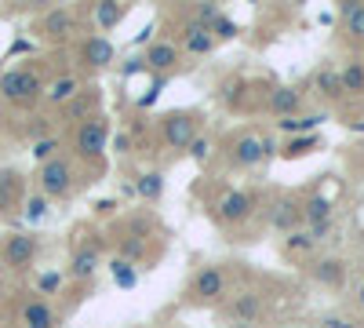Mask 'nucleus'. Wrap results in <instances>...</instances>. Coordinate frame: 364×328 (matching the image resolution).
I'll use <instances>...</instances> for the list:
<instances>
[{
	"label": "nucleus",
	"instance_id": "nucleus-31",
	"mask_svg": "<svg viewBox=\"0 0 364 328\" xmlns=\"http://www.w3.org/2000/svg\"><path fill=\"white\" fill-rule=\"evenodd\" d=\"M44 216H48V197H44V194L29 197V201H26V219H29V223H41Z\"/></svg>",
	"mask_w": 364,
	"mask_h": 328
},
{
	"label": "nucleus",
	"instance_id": "nucleus-5",
	"mask_svg": "<svg viewBox=\"0 0 364 328\" xmlns=\"http://www.w3.org/2000/svg\"><path fill=\"white\" fill-rule=\"evenodd\" d=\"M161 135L171 150H190L193 139L200 135V117L197 113H186V110H175L161 121Z\"/></svg>",
	"mask_w": 364,
	"mask_h": 328
},
{
	"label": "nucleus",
	"instance_id": "nucleus-23",
	"mask_svg": "<svg viewBox=\"0 0 364 328\" xmlns=\"http://www.w3.org/2000/svg\"><path fill=\"white\" fill-rule=\"evenodd\" d=\"M314 88H317V95H324V99H339V95H343V80H339V70L321 66V70L314 73Z\"/></svg>",
	"mask_w": 364,
	"mask_h": 328
},
{
	"label": "nucleus",
	"instance_id": "nucleus-28",
	"mask_svg": "<svg viewBox=\"0 0 364 328\" xmlns=\"http://www.w3.org/2000/svg\"><path fill=\"white\" fill-rule=\"evenodd\" d=\"M317 146H321V139H317V135H295V139L284 146V157H288V161H295V157H302V154H314Z\"/></svg>",
	"mask_w": 364,
	"mask_h": 328
},
{
	"label": "nucleus",
	"instance_id": "nucleus-29",
	"mask_svg": "<svg viewBox=\"0 0 364 328\" xmlns=\"http://www.w3.org/2000/svg\"><path fill=\"white\" fill-rule=\"evenodd\" d=\"M113 277H117V285L120 288H135V281H139V274H135V266L128 263V259H113Z\"/></svg>",
	"mask_w": 364,
	"mask_h": 328
},
{
	"label": "nucleus",
	"instance_id": "nucleus-14",
	"mask_svg": "<svg viewBox=\"0 0 364 328\" xmlns=\"http://www.w3.org/2000/svg\"><path fill=\"white\" fill-rule=\"evenodd\" d=\"M269 226L281 230V233H295L302 226V204L284 197V201H273V212H269Z\"/></svg>",
	"mask_w": 364,
	"mask_h": 328
},
{
	"label": "nucleus",
	"instance_id": "nucleus-13",
	"mask_svg": "<svg viewBox=\"0 0 364 328\" xmlns=\"http://www.w3.org/2000/svg\"><path fill=\"white\" fill-rule=\"evenodd\" d=\"M99 263H102L99 245H80V248H73V259H70V277H77V281H91V277L99 274Z\"/></svg>",
	"mask_w": 364,
	"mask_h": 328
},
{
	"label": "nucleus",
	"instance_id": "nucleus-33",
	"mask_svg": "<svg viewBox=\"0 0 364 328\" xmlns=\"http://www.w3.org/2000/svg\"><path fill=\"white\" fill-rule=\"evenodd\" d=\"M208 29H211V37H215V41H233V37H237V26H233L226 15H219V18L211 22Z\"/></svg>",
	"mask_w": 364,
	"mask_h": 328
},
{
	"label": "nucleus",
	"instance_id": "nucleus-36",
	"mask_svg": "<svg viewBox=\"0 0 364 328\" xmlns=\"http://www.w3.org/2000/svg\"><path fill=\"white\" fill-rule=\"evenodd\" d=\"M321 328H357L350 317H339V314H328L324 321H321Z\"/></svg>",
	"mask_w": 364,
	"mask_h": 328
},
{
	"label": "nucleus",
	"instance_id": "nucleus-7",
	"mask_svg": "<svg viewBox=\"0 0 364 328\" xmlns=\"http://www.w3.org/2000/svg\"><path fill=\"white\" fill-rule=\"evenodd\" d=\"M77 29H80L77 11H70V8H51V11L41 15V22H37V37L58 44V41H73Z\"/></svg>",
	"mask_w": 364,
	"mask_h": 328
},
{
	"label": "nucleus",
	"instance_id": "nucleus-6",
	"mask_svg": "<svg viewBox=\"0 0 364 328\" xmlns=\"http://www.w3.org/2000/svg\"><path fill=\"white\" fill-rule=\"evenodd\" d=\"M230 157H233L237 168H259L262 161L273 157V146L259 132H240L233 139V146H230Z\"/></svg>",
	"mask_w": 364,
	"mask_h": 328
},
{
	"label": "nucleus",
	"instance_id": "nucleus-19",
	"mask_svg": "<svg viewBox=\"0 0 364 328\" xmlns=\"http://www.w3.org/2000/svg\"><path fill=\"white\" fill-rule=\"evenodd\" d=\"M314 277L328 288H343L346 285V263L343 259H321V263H314Z\"/></svg>",
	"mask_w": 364,
	"mask_h": 328
},
{
	"label": "nucleus",
	"instance_id": "nucleus-25",
	"mask_svg": "<svg viewBox=\"0 0 364 328\" xmlns=\"http://www.w3.org/2000/svg\"><path fill=\"white\" fill-rule=\"evenodd\" d=\"M321 121H324V113H299V117H288V121H277V125L288 135H310Z\"/></svg>",
	"mask_w": 364,
	"mask_h": 328
},
{
	"label": "nucleus",
	"instance_id": "nucleus-24",
	"mask_svg": "<svg viewBox=\"0 0 364 328\" xmlns=\"http://www.w3.org/2000/svg\"><path fill=\"white\" fill-rule=\"evenodd\" d=\"M339 80H343V95H364V63L353 58L339 70Z\"/></svg>",
	"mask_w": 364,
	"mask_h": 328
},
{
	"label": "nucleus",
	"instance_id": "nucleus-22",
	"mask_svg": "<svg viewBox=\"0 0 364 328\" xmlns=\"http://www.w3.org/2000/svg\"><path fill=\"white\" fill-rule=\"evenodd\" d=\"M339 11H343V26H346L350 41H364V4L360 0H346V4H339Z\"/></svg>",
	"mask_w": 364,
	"mask_h": 328
},
{
	"label": "nucleus",
	"instance_id": "nucleus-9",
	"mask_svg": "<svg viewBox=\"0 0 364 328\" xmlns=\"http://www.w3.org/2000/svg\"><path fill=\"white\" fill-rule=\"evenodd\" d=\"M252 212H255V194H248V190H226L223 201H219V219L226 226L245 223Z\"/></svg>",
	"mask_w": 364,
	"mask_h": 328
},
{
	"label": "nucleus",
	"instance_id": "nucleus-3",
	"mask_svg": "<svg viewBox=\"0 0 364 328\" xmlns=\"http://www.w3.org/2000/svg\"><path fill=\"white\" fill-rule=\"evenodd\" d=\"M230 292V277L223 266H200V270L193 274L190 288H186V303H197V307H208V303H219L223 295Z\"/></svg>",
	"mask_w": 364,
	"mask_h": 328
},
{
	"label": "nucleus",
	"instance_id": "nucleus-30",
	"mask_svg": "<svg viewBox=\"0 0 364 328\" xmlns=\"http://www.w3.org/2000/svg\"><path fill=\"white\" fill-rule=\"evenodd\" d=\"M284 248H288V252H310V248H314L310 230H295V233H288V237H284Z\"/></svg>",
	"mask_w": 364,
	"mask_h": 328
},
{
	"label": "nucleus",
	"instance_id": "nucleus-11",
	"mask_svg": "<svg viewBox=\"0 0 364 328\" xmlns=\"http://www.w3.org/2000/svg\"><path fill=\"white\" fill-rule=\"evenodd\" d=\"M262 314H266L262 295H255V292H240V295H233V300H230V317H233V324H259Z\"/></svg>",
	"mask_w": 364,
	"mask_h": 328
},
{
	"label": "nucleus",
	"instance_id": "nucleus-12",
	"mask_svg": "<svg viewBox=\"0 0 364 328\" xmlns=\"http://www.w3.org/2000/svg\"><path fill=\"white\" fill-rule=\"evenodd\" d=\"M113 58H117V51H113V44H109L106 37H87V41H80V63H84L87 70H106Z\"/></svg>",
	"mask_w": 364,
	"mask_h": 328
},
{
	"label": "nucleus",
	"instance_id": "nucleus-37",
	"mask_svg": "<svg viewBox=\"0 0 364 328\" xmlns=\"http://www.w3.org/2000/svg\"><path fill=\"white\" fill-rule=\"evenodd\" d=\"M357 307H360V310H364V281H360V285H357Z\"/></svg>",
	"mask_w": 364,
	"mask_h": 328
},
{
	"label": "nucleus",
	"instance_id": "nucleus-8",
	"mask_svg": "<svg viewBox=\"0 0 364 328\" xmlns=\"http://www.w3.org/2000/svg\"><path fill=\"white\" fill-rule=\"evenodd\" d=\"M37 252H41V241L33 233H11V237H4L0 259H4V266H11V270H26V266H33Z\"/></svg>",
	"mask_w": 364,
	"mask_h": 328
},
{
	"label": "nucleus",
	"instance_id": "nucleus-10",
	"mask_svg": "<svg viewBox=\"0 0 364 328\" xmlns=\"http://www.w3.org/2000/svg\"><path fill=\"white\" fill-rule=\"evenodd\" d=\"M266 110H269L273 117H281V121H288V117H299V110H302V92H299V88H291V84L273 88L269 99H266Z\"/></svg>",
	"mask_w": 364,
	"mask_h": 328
},
{
	"label": "nucleus",
	"instance_id": "nucleus-16",
	"mask_svg": "<svg viewBox=\"0 0 364 328\" xmlns=\"http://www.w3.org/2000/svg\"><path fill=\"white\" fill-rule=\"evenodd\" d=\"M22 201V171L4 168L0 171V216H8L11 208H18Z\"/></svg>",
	"mask_w": 364,
	"mask_h": 328
},
{
	"label": "nucleus",
	"instance_id": "nucleus-27",
	"mask_svg": "<svg viewBox=\"0 0 364 328\" xmlns=\"http://www.w3.org/2000/svg\"><path fill=\"white\" fill-rule=\"evenodd\" d=\"M135 194H139L142 201H157V197L164 194V175H161V171L139 175V179H135Z\"/></svg>",
	"mask_w": 364,
	"mask_h": 328
},
{
	"label": "nucleus",
	"instance_id": "nucleus-20",
	"mask_svg": "<svg viewBox=\"0 0 364 328\" xmlns=\"http://www.w3.org/2000/svg\"><path fill=\"white\" fill-rule=\"evenodd\" d=\"M95 26L102 29V33H109V29H117L120 22H124L128 15V4H120V0H109V4H95Z\"/></svg>",
	"mask_w": 364,
	"mask_h": 328
},
{
	"label": "nucleus",
	"instance_id": "nucleus-34",
	"mask_svg": "<svg viewBox=\"0 0 364 328\" xmlns=\"http://www.w3.org/2000/svg\"><path fill=\"white\" fill-rule=\"evenodd\" d=\"M211 150H215V146H211V139H208V135H197V139H193V146H190V154H193V161H197V164H204V161L211 157Z\"/></svg>",
	"mask_w": 364,
	"mask_h": 328
},
{
	"label": "nucleus",
	"instance_id": "nucleus-32",
	"mask_svg": "<svg viewBox=\"0 0 364 328\" xmlns=\"http://www.w3.org/2000/svg\"><path fill=\"white\" fill-rule=\"evenodd\" d=\"M33 157H37L41 164L51 161V157H58V139H51V135H48V139H37V142H33Z\"/></svg>",
	"mask_w": 364,
	"mask_h": 328
},
{
	"label": "nucleus",
	"instance_id": "nucleus-18",
	"mask_svg": "<svg viewBox=\"0 0 364 328\" xmlns=\"http://www.w3.org/2000/svg\"><path fill=\"white\" fill-rule=\"evenodd\" d=\"M80 95V77H58V80H51L48 88H44V99L51 102V106H66V102H73Z\"/></svg>",
	"mask_w": 364,
	"mask_h": 328
},
{
	"label": "nucleus",
	"instance_id": "nucleus-17",
	"mask_svg": "<svg viewBox=\"0 0 364 328\" xmlns=\"http://www.w3.org/2000/svg\"><path fill=\"white\" fill-rule=\"evenodd\" d=\"M182 44H186V51H193V55H208L219 41L211 37V29H208L204 22H193V18H190L186 26H182Z\"/></svg>",
	"mask_w": 364,
	"mask_h": 328
},
{
	"label": "nucleus",
	"instance_id": "nucleus-35",
	"mask_svg": "<svg viewBox=\"0 0 364 328\" xmlns=\"http://www.w3.org/2000/svg\"><path fill=\"white\" fill-rule=\"evenodd\" d=\"M58 285H63V277H58V274H44V277L37 281V288H41L44 295H55V292H58Z\"/></svg>",
	"mask_w": 364,
	"mask_h": 328
},
{
	"label": "nucleus",
	"instance_id": "nucleus-1",
	"mask_svg": "<svg viewBox=\"0 0 364 328\" xmlns=\"http://www.w3.org/2000/svg\"><path fill=\"white\" fill-rule=\"evenodd\" d=\"M0 99L15 102V106H29V102L44 99V80L33 70H26V66L4 70L0 73Z\"/></svg>",
	"mask_w": 364,
	"mask_h": 328
},
{
	"label": "nucleus",
	"instance_id": "nucleus-15",
	"mask_svg": "<svg viewBox=\"0 0 364 328\" xmlns=\"http://www.w3.org/2000/svg\"><path fill=\"white\" fill-rule=\"evenodd\" d=\"M18 324L22 328H58V314L48 300H29L18 314Z\"/></svg>",
	"mask_w": 364,
	"mask_h": 328
},
{
	"label": "nucleus",
	"instance_id": "nucleus-26",
	"mask_svg": "<svg viewBox=\"0 0 364 328\" xmlns=\"http://www.w3.org/2000/svg\"><path fill=\"white\" fill-rule=\"evenodd\" d=\"M331 219V201L328 197H310L302 204V223L306 226H317V223H328Z\"/></svg>",
	"mask_w": 364,
	"mask_h": 328
},
{
	"label": "nucleus",
	"instance_id": "nucleus-2",
	"mask_svg": "<svg viewBox=\"0 0 364 328\" xmlns=\"http://www.w3.org/2000/svg\"><path fill=\"white\" fill-rule=\"evenodd\" d=\"M106 142H109V121H102V117H84L73 132V154L80 161H102Z\"/></svg>",
	"mask_w": 364,
	"mask_h": 328
},
{
	"label": "nucleus",
	"instance_id": "nucleus-4",
	"mask_svg": "<svg viewBox=\"0 0 364 328\" xmlns=\"http://www.w3.org/2000/svg\"><path fill=\"white\" fill-rule=\"evenodd\" d=\"M37 190L48 197V201H58V197H70L73 190V161L70 157H51L37 168Z\"/></svg>",
	"mask_w": 364,
	"mask_h": 328
},
{
	"label": "nucleus",
	"instance_id": "nucleus-21",
	"mask_svg": "<svg viewBox=\"0 0 364 328\" xmlns=\"http://www.w3.org/2000/svg\"><path fill=\"white\" fill-rule=\"evenodd\" d=\"M178 63V48L171 41H157V44H149L146 51V66H154V70H175Z\"/></svg>",
	"mask_w": 364,
	"mask_h": 328
}]
</instances>
